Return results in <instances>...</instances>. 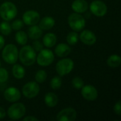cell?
Segmentation results:
<instances>
[{
	"mask_svg": "<svg viewBox=\"0 0 121 121\" xmlns=\"http://www.w3.org/2000/svg\"><path fill=\"white\" fill-rule=\"evenodd\" d=\"M18 57L21 62L26 66H31L36 61V53L30 45H25L20 50Z\"/></svg>",
	"mask_w": 121,
	"mask_h": 121,
	"instance_id": "cell-1",
	"label": "cell"
},
{
	"mask_svg": "<svg viewBox=\"0 0 121 121\" xmlns=\"http://www.w3.org/2000/svg\"><path fill=\"white\" fill-rule=\"evenodd\" d=\"M1 57L6 63L10 65L15 64L18 59V50L17 47L13 44L6 45L2 50Z\"/></svg>",
	"mask_w": 121,
	"mask_h": 121,
	"instance_id": "cell-2",
	"label": "cell"
},
{
	"mask_svg": "<svg viewBox=\"0 0 121 121\" xmlns=\"http://www.w3.org/2000/svg\"><path fill=\"white\" fill-rule=\"evenodd\" d=\"M17 8L11 1H5L0 6V16L4 21H11L17 15Z\"/></svg>",
	"mask_w": 121,
	"mask_h": 121,
	"instance_id": "cell-3",
	"label": "cell"
},
{
	"mask_svg": "<svg viewBox=\"0 0 121 121\" xmlns=\"http://www.w3.org/2000/svg\"><path fill=\"white\" fill-rule=\"evenodd\" d=\"M68 24L74 31L79 32L83 30L86 25V21L83 16L78 13H73L68 17Z\"/></svg>",
	"mask_w": 121,
	"mask_h": 121,
	"instance_id": "cell-4",
	"label": "cell"
},
{
	"mask_svg": "<svg viewBox=\"0 0 121 121\" xmlns=\"http://www.w3.org/2000/svg\"><path fill=\"white\" fill-rule=\"evenodd\" d=\"M74 62L70 58H65L59 60L56 65V72L60 76H65L74 69Z\"/></svg>",
	"mask_w": 121,
	"mask_h": 121,
	"instance_id": "cell-5",
	"label": "cell"
},
{
	"mask_svg": "<svg viewBox=\"0 0 121 121\" xmlns=\"http://www.w3.org/2000/svg\"><path fill=\"white\" fill-rule=\"evenodd\" d=\"M26 112V108L22 103L12 104L8 109V116L11 120H18L23 118Z\"/></svg>",
	"mask_w": 121,
	"mask_h": 121,
	"instance_id": "cell-6",
	"label": "cell"
},
{
	"mask_svg": "<svg viewBox=\"0 0 121 121\" xmlns=\"http://www.w3.org/2000/svg\"><path fill=\"white\" fill-rule=\"evenodd\" d=\"M55 59L54 54L52 50L48 49H42L36 58L37 63L42 67H47L50 65Z\"/></svg>",
	"mask_w": 121,
	"mask_h": 121,
	"instance_id": "cell-7",
	"label": "cell"
},
{
	"mask_svg": "<svg viewBox=\"0 0 121 121\" xmlns=\"http://www.w3.org/2000/svg\"><path fill=\"white\" fill-rule=\"evenodd\" d=\"M40 86L36 82H29L26 83L22 89L23 95L27 99H33L38 95Z\"/></svg>",
	"mask_w": 121,
	"mask_h": 121,
	"instance_id": "cell-8",
	"label": "cell"
},
{
	"mask_svg": "<svg viewBox=\"0 0 121 121\" xmlns=\"http://www.w3.org/2000/svg\"><path fill=\"white\" fill-rule=\"evenodd\" d=\"M91 12L96 16L102 17L104 16L108 11L107 6L104 2L99 0H95L92 1L89 6Z\"/></svg>",
	"mask_w": 121,
	"mask_h": 121,
	"instance_id": "cell-9",
	"label": "cell"
},
{
	"mask_svg": "<svg viewBox=\"0 0 121 121\" xmlns=\"http://www.w3.org/2000/svg\"><path fill=\"white\" fill-rule=\"evenodd\" d=\"M77 113L73 108L69 107L62 109L57 115V121H74L76 120Z\"/></svg>",
	"mask_w": 121,
	"mask_h": 121,
	"instance_id": "cell-10",
	"label": "cell"
},
{
	"mask_svg": "<svg viewBox=\"0 0 121 121\" xmlns=\"http://www.w3.org/2000/svg\"><path fill=\"white\" fill-rule=\"evenodd\" d=\"M23 22L27 26H33L36 25L40 19V16L36 11L33 10H29L26 11L23 14Z\"/></svg>",
	"mask_w": 121,
	"mask_h": 121,
	"instance_id": "cell-11",
	"label": "cell"
},
{
	"mask_svg": "<svg viewBox=\"0 0 121 121\" xmlns=\"http://www.w3.org/2000/svg\"><path fill=\"white\" fill-rule=\"evenodd\" d=\"M82 89V95L85 100L93 101H95L98 98V91L97 89L92 85H84Z\"/></svg>",
	"mask_w": 121,
	"mask_h": 121,
	"instance_id": "cell-12",
	"label": "cell"
},
{
	"mask_svg": "<svg viewBox=\"0 0 121 121\" xmlns=\"http://www.w3.org/2000/svg\"><path fill=\"white\" fill-rule=\"evenodd\" d=\"M4 99L7 101L13 103L16 101H18L21 99V94L20 91L17 88L11 86V87L7 88L4 91Z\"/></svg>",
	"mask_w": 121,
	"mask_h": 121,
	"instance_id": "cell-13",
	"label": "cell"
},
{
	"mask_svg": "<svg viewBox=\"0 0 121 121\" xmlns=\"http://www.w3.org/2000/svg\"><path fill=\"white\" fill-rule=\"evenodd\" d=\"M79 38L81 41L86 45H92L96 42V35L90 30H83L79 35Z\"/></svg>",
	"mask_w": 121,
	"mask_h": 121,
	"instance_id": "cell-14",
	"label": "cell"
},
{
	"mask_svg": "<svg viewBox=\"0 0 121 121\" xmlns=\"http://www.w3.org/2000/svg\"><path fill=\"white\" fill-rule=\"evenodd\" d=\"M72 9L75 13H82L88 10L89 4L85 0H74L72 4Z\"/></svg>",
	"mask_w": 121,
	"mask_h": 121,
	"instance_id": "cell-15",
	"label": "cell"
},
{
	"mask_svg": "<svg viewBox=\"0 0 121 121\" xmlns=\"http://www.w3.org/2000/svg\"><path fill=\"white\" fill-rule=\"evenodd\" d=\"M71 52V48L70 47L65 43H60L58 44L55 49V53L57 57H65Z\"/></svg>",
	"mask_w": 121,
	"mask_h": 121,
	"instance_id": "cell-16",
	"label": "cell"
},
{
	"mask_svg": "<svg viewBox=\"0 0 121 121\" xmlns=\"http://www.w3.org/2000/svg\"><path fill=\"white\" fill-rule=\"evenodd\" d=\"M39 27L42 30H50L55 26V21L51 16H45L39 21Z\"/></svg>",
	"mask_w": 121,
	"mask_h": 121,
	"instance_id": "cell-17",
	"label": "cell"
},
{
	"mask_svg": "<svg viewBox=\"0 0 121 121\" xmlns=\"http://www.w3.org/2000/svg\"><path fill=\"white\" fill-rule=\"evenodd\" d=\"M44 100H45V103L48 107L53 108V107L56 106L57 104H58L59 99H58V96L55 94H54L52 92H48L45 94Z\"/></svg>",
	"mask_w": 121,
	"mask_h": 121,
	"instance_id": "cell-18",
	"label": "cell"
},
{
	"mask_svg": "<svg viewBox=\"0 0 121 121\" xmlns=\"http://www.w3.org/2000/svg\"><path fill=\"white\" fill-rule=\"evenodd\" d=\"M43 35V30L39 27V26L33 25L30 26L28 30V35L32 40H38Z\"/></svg>",
	"mask_w": 121,
	"mask_h": 121,
	"instance_id": "cell-19",
	"label": "cell"
},
{
	"mask_svg": "<svg viewBox=\"0 0 121 121\" xmlns=\"http://www.w3.org/2000/svg\"><path fill=\"white\" fill-rule=\"evenodd\" d=\"M57 42V36L53 33H48L45 35L43 38V45L46 48H52L53 47Z\"/></svg>",
	"mask_w": 121,
	"mask_h": 121,
	"instance_id": "cell-20",
	"label": "cell"
},
{
	"mask_svg": "<svg viewBox=\"0 0 121 121\" xmlns=\"http://www.w3.org/2000/svg\"><path fill=\"white\" fill-rule=\"evenodd\" d=\"M12 74L16 79H21L24 77L26 71L21 65L18 64H15L12 67Z\"/></svg>",
	"mask_w": 121,
	"mask_h": 121,
	"instance_id": "cell-21",
	"label": "cell"
},
{
	"mask_svg": "<svg viewBox=\"0 0 121 121\" xmlns=\"http://www.w3.org/2000/svg\"><path fill=\"white\" fill-rule=\"evenodd\" d=\"M121 58L118 55H112L107 60V65L113 68L118 67L121 65Z\"/></svg>",
	"mask_w": 121,
	"mask_h": 121,
	"instance_id": "cell-22",
	"label": "cell"
},
{
	"mask_svg": "<svg viewBox=\"0 0 121 121\" xmlns=\"http://www.w3.org/2000/svg\"><path fill=\"white\" fill-rule=\"evenodd\" d=\"M15 39L18 44L21 45H24L28 42V35L27 34L22 30H18L15 35Z\"/></svg>",
	"mask_w": 121,
	"mask_h": 121,
	"instance_id": "cell-23",
	"label": "cell"
},
{
	"mask_svg": "<svg viewBox=\"0 0 121 121\" xmlns=\"http://www.w3.org/2000/svg\"><path fill=\"white\" fill-rule=\"evenodd\" d=\"M11 26L6 21H3L0 23V32L4 35H9L11 33Z\"/></svg>",
	"mask_w": 121,
	"mask_h": 121,
	"instance_id": "cell-24",
	"label": "cell"
},
{
	"mask_svg": "<svg viewBox=\"0 0 121 121\" xmlns=\"http://www.w3.org/2000/svg\"><path fill=\"white\" fill-rule=\"evenodd\" d=\"M79 40V35L76 31H72L68 33L67 35V42L71 45H74L77 43Z\"/></svg>",
	"mask_w": 121,
	"mask_h": 121,
	"instance_id": "cell-25",
	"label": "cell"
},
{
	"mask_svg": "<svg viewBox=\"0 0 121 121\" xmlns=\"http://www.w3.org/2000/svg\"><path fill=\"white\" fill-rule=\"evenodd\" d=\"M47 76V72L45 70L39 69L35 75V79L37 83H43L45 82Z\"/></svg>",
	"mask_w": 121,
	"mask_h": 121,
	"instance_id": "cell-26",
	"label": "cell"
},
{
	"mask_svg": "<svg viewBox=\"0 0 121 121\" xmlns=\"http://www.w3.org/2000/svg\"><path fill=\"white\" fill-rule=\"evenodd\" d=\"M62 86V79L59 76H55L50 80V87L54 89L57 90L59 89Z\"/></svg>",
	"mask_w": 121,
	"mask_h": 121,
	"instance_id": "cell-27",
	"label": "cell"
},
{
	"mask_svg": "<svg viewBox=\"0 0 121 121\" xmlns=\"http://www.w3.org/2000/svg\"><path fill=\"white\" fill-rule=\"evenodd\" d=\"M72 86L74 89H81L82 88V86H84V81L82 78L77 77L72 79Z\"/></svg>",
	"mask_w": 121,
	"mask_h": 121,
	"instance_id": "cell-28",
	"label": "cell"
},
{
	"mask_svg": "<svg viewBox=\"0 0 121 121\" xmlns=\"http://www.w3.org/2000/svg\"><path fill=\"white\" fill-rule=\"evenodd\" d=\"M9 73L8 71L3 67H0V83H4L8 80Z\"/></svg>",
	"mask_w": 121,
	"mask_h": 121,
	"instance_id": "cell-29",
	"label": "cell"
},
{
	"mask_svg": "<svg viewBox=\"0 0 121 121\" xmlns=\"http://www.w3.org/2000/svg\"><path fill=\"white\" fill-rule=\"evenodd\" d=\"M11 28L14 30H19L23 27V22L21 20L16 19L11 24Z\"/></svg>",
	"mask_w": 121,
	"mask_h": 121,
	"instance_id": "cell-30",
	"label": "cell"
},
{
	"mask_svg": "<svg viewBox=\"0 0 121 121\" xmlns=\"http://www.w3.org/2000/svg\"><path fill=\"white\" fill-rule=\"evenodd\" d=\"M32 48L34 49V50L35 52H40L42 49H43V43L40 40H35L33 43Z\"/></svg>",
	"mask_w": 121,
	"mask_h": 121,
	"instance_id": "cell-31",
	"label": "cell"
},
{
	"mask_svg": "<svg viewBox=\"0 0 121 121\" xmlns=\"http://www.w3.org/2000/svg\"><path fill=\"white\" fill-rule=\"evenodd\" d=\"M113 111L118 116H120L121 115V101H118L114 106L113 107Z\"/></svg>",
	"mask_w": 121,
	"mask_h": 121,
	"instance_id": "cell-32",
	"label": "cell"
},
{
	"mask_svg": "<svg viewBox=\"0 0 121 121\" xmlns=\"http://www.w3.org/2000/svg\"><path fill=\"white\" fill-rule=\"evenodd\" d=\"M23 121H39V119L38 118H37L36 117H34V116H27V117H26V118H24L23 119Z\"/></svg>",
	"mask_w": 121,
	"mask_h": 121,
	"instance_id": "cell-33",
	"label": "cell"
},
{
	"mask_svg": "<svg viewBox=\"0 0 121 121\" xmlns=\"http://www.w3.org/2000/svg\"><path fill=\"white\" fill-rule=\"evenodd\" d=\"M6 113L5 110L3 108L0 107V119L4 118L5 116H6Z\"/></svg>",
	"mask_w": 121,
	"mask_h": 121,
	"instance_id": "cell-34",
	"label": "cell"
},
{
	"mask_svg": "<svg viewBox=\"0 0 121 121\" xmlns=\"http://www.w3.org/2000/svg\"><path fill=\"white\" fill-rule=\"evenodd\" d=\"M4 44H5V40H4V37L0 35V50H1L4 48Z\"/></svg>",
	"mask_w": 121,
	"mask_h": 121,
	"instance_id": "cell-35",
	"label": "cell"
},
{
	"mask_svg": "<svg viewBox=\"0 0 121 121\" xmlns=\"http://www.w3.org/2000/svg\"><path fill=\"white\" fill-rule=\"evenodd\" d=\"M0 66H1V62H0Z\"/></svg>",
	"mask_w": 121,
	"mask_h": 121,
	"instance_id": "cell-36",
	"label": "cell"
}]
</instances>
